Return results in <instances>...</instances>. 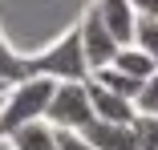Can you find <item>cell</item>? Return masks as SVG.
Here are the masks:
<instances>
[{
  "label": "cell",
  "instance_id": "1",
  "mask_svg": "<svg viewBox=\"0 0 158 150\" xmlns=\"http://www.w3.org/2000/svg\"><path fill=\"white\" fill-rule=\"evenodd\" d=\"M53 94H57V81L37 77V73L28 77V81H20V85H12L8 98H4V106H0V138H12L24 126L45 122Z\"/></svg>",
  "mask_w": 158,
  "mask_h": 150
},
{
  "label": "cell",
  "instance_id": "2",
  "mask_svg": "<svg viewBox=\"0 0 158 150\" xmlns=\"http://www.w3.org/2000/svg\"><path fill=\"white\" fill-rule=\"evenodd\" d=\"M33 73H37V77H49V81H57V85H61V81L85 85V81L93 77L89 57H85V45H81V28H77V24H73L57 45H49L41 57H33Z\"/></svg>",
  "mask_w": 158,
  "mask_h": 150
},
{
  "label": "cell",
  "instance_id": "3",
  "mask_svg": "<svg viewBox=\"0 0 158 150\" xmlns=\"http://www.w3.org/2000/svg\"><path fill=\"white\" fill-rule=\"evenodd\" d=\"M45 122H49L53 130H73V134H81V130L93 122L89 81H85V85H77V81H61V85H57V94H53V102H49Z\"/></svg>",
  "mask_w": 158,
  "mask_h": 150
},
{
  "label": "cell",
  "instance_id": "4",
  "mask_svg": "<svg viewBox=\"0 0 158 150\" xmlns=\"http://www.w3.org/2000/svg\"><path fill=\"white\" fill-rule=\"evenodd\" d=\"M81 28V45H85V57H89V69L98 73V69H106V65H114V57L122 53V45L114 41V33L102 24V16L89 8V16L77 24Z\"/></svg>",
  "mask_w": 158,
  "mask_h": 150
},
{
  "label": "cell",
  "instance_id": "5",
  "mask_svg": "<svg viewBox=\"0 0 158 150\" xmlns=\"http://www.w3.org/2000/svg\"><path fill=\"white\" fill-rule=\"evenodd\" d=\"M89 106H93V118H102V122H122V126H134L138 122L134 102L122 98V94H114V89H106V85H98L93 77H89Z\"/></svg>",
  "mask_w": 158,
  "mask_h": 150
},
{
  "label": "cell",
  "instance_id": "6",
  "mask_svg": "<svg viewBox=\"0 0 158 150\" xmlns=\"http://www.w3.org/2000/svg\"><path fill=\"white\" fill-rule=\"evenodd\" d=\"M93 12L102 16V24L114 33V41L126 49L134 45V28H138V12H134V0H98Z\"/></svg>",
  "mask_w": 158,
  "mask_h": 150
},
{
  "label": "cell",
  "instance_id": "7",
  "mask_svg": "<svg viewBox=\"0 0 158 150\" xmlns=\"http://www.w3.org/2000/svg\"><path fill=\"white\" fill-rule=\"evenodd\" d=\"M81 138H85L93 150H138V134H134V126L102 122V118H93V122L81 130Z\"/></svg>",
  "mask_w": 158,
  "mask_h": 150
},
{
  "label": "cell",
  "instance_id": "8",
  "mask_svg": "<svg viewBox=\"0 0 158 150\" xmlns=\"http://www.w3.org/2000/svg\"><path fill=\"white\" fill-rule=\"evenodd\" d=\"M12 150H57V130L49 122H33V126H24L8 138Z\"/></svg>",
  "mask_w": 158,
  "mask_h": 150
},
{
  "label": "cell",
  "instance_id": "9",
  "mask_svg": "<svg viewBox=\"0 0 158 150\" xmlns=\"http://www.w3.org/2000/svg\"><path fill=\"white\" fill-rule=\"evenodd\" d=\"M114 69H122L126 77H134V81H150V77L158 73V65L150 61V57H146L138 45H126V49L114 57Z\"/></svg>",
  "mask_w": 158,
  "mask_h": 150
},
{
  "label": "cell",
  "instance_id": "10",
  "mask_svg": "<svg viewBox=\"0 0 158 150\" xmlns=\"http://www.w3.org/2000/svg\"><path fill=\"white\" fill-rule=\"evenodd\" d=\"M33 77V61H24L20 53H12L4 45V37H0V85H20Z\"/></svg>",
  "mask_w": 158,
  "mask_h": 150
},
{
  "label": "cell",
  "instance_id": "11",
  "mask_svg": "<svg viewBox=\"0 0 158 150\" xmlns=\"http://www.w3.org/2000/svg\"><path fill=\"white\" fill-rule=\"evenodd\" d=\"M93 81H98V85H106V89H114V94H122V98H130V102H138L142 85H146V81H134V77H126V73H122V69H114V65L98 69V73H93Z\"/></svg>",
  "mask_w": 158,
  "mask_h": 150
},
{
  "label": "cell",
  "instance_id": "12",
  "mask_svg": "<svg viewBox=\"0 0 158 150\" xmlns=\"http://www.w3.org/2000/svg\"><path fill=\"white\" fill-rule=\"evenodd\" d=\"M134 45L150 57V61L158 65V20L150 16H138V28H134Z\"/></svg>",
  "mask_w": 158,
  "mask_h": 150
},
{
  "label": "cell",
  "instance_id": "13",
  "mask_svg": "<svg viewBox=\"0 0 158 150\" xmlns=\"http://www.w3.org/2000/svg\"><path fill=\"white\" fill-rule=\"evenodd\" d=\"M134 110H138V118H158V73L142 85V94H138Z\"/></svg>",
  "mask_w": 158,
  "mask_h": 150
},
{
  "label": "cell",
  "instance_id": "14",
  "mask_svg": "<svg viewBox=\"0 0 158 150\" xmlns=\"http://www.w3.org/2000/svg\"><path fill=\"white\" fill-rule=\"evenodd\" d=\"M134 134H138V150H158V118H138Z\"/></svg>",
  "mask_w": 158,
  "mask_h": 150
},
{
  "label": "cell",
  "instance_id": "15",
  "mask_svg": "<svg viewBox=\"0 0 158 150\" xmlns=\"http://www.w3.org/2000/svg\"><path fill=\"white\" fill-rule=\"evenodd\" d=\"M57 150H93V146L73 130H57Z\"/></svg>",
  "mask_w": 158,
  "mask_h": 150
},
{
  "label": "cell",
  "instance_id": "16",
  "mask_svg": "<svg viewBox=\"0 0 158 150\" xmlns=\"http://www.w3.org/2000/svg\"><path fill=\"white\" fill-rule=\"evenodd\" d=\"M134 12H138V16L158 20V0H134Z\"/></svg>",
  "mask_w": 158,
  "mask_h": 150
}]
</instances>
